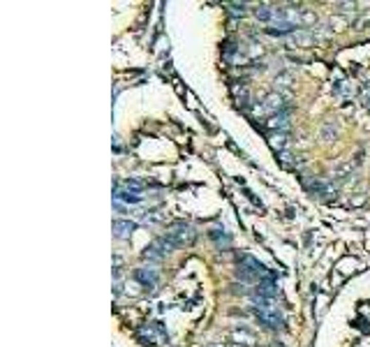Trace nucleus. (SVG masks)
I'll return each mask as SVG.
<instances>
[{
    "mask_svg": "<svg viewBox=\"0 0 370 347\" xmlns=\"http://www.w3.org/2000/svg\"><path fill=\"white\" fill-rule=\"evenodd\" d=\"M162 239L174 250V248H183V245H192L194 241H197V231H194V227L188 225V222H174L171 229L166 231Z\"/></svg>",
    "mask_w": 370,
    "mask_h": 347,
    "instance_id": "f257e3e1",
    "label": "nucleus"
},
{
    "mask_svg": "<svg viewBox=\"0 0 370 347\" xmlns=\"http://www.w3.org/2000/svg\"><path fill=\"white\" fill-rule=\"evenodd\" d=\"M166 252H171V248L166 245V241L164 239H157V241H153V243L148 245L141 254H143V259H146V262H160Z\"/></svg>",
    "mask_w": 370,
    "mask_h": 347,
    "instance_id": "f03ea898",
    "label": "nucleus"
},
{
    "mask_svg": "<svg viewBox=\"0 0 370 347\" xmlns=\"http://www.w3.org/2000/svg\"><path fill=\"white\" fill-rule=\"evenodd\" d=\"M111 227H114V236H116V239H120V241L130 239V236H132V231L137 229V225H134L132 220H120V217H118V220H114V225H111Z\"/></svg>",
    "mask_w": 370,
    "mask_h": 347,
    "instance_id": "7ed1b4c3",
    "label": "nucleus"
},
{
    "mask_svg": "<svg viewBox=\"0 0 370 347\" xmlns=\"http://www.w3.org/2000/svg\"><path fill=\"white\" fill-rule=\"evenodd\" d=\"M231 340H234L236 345H245V347H250V345H254V342H257V338H254V333H252V331H248V328L236 326L234 331H231Z\"/></svg>",
    "mask_w": 370,
    "mask_h": 347,
    "instance_id": "20e7f679",
    "label": "nucleus"
},
{
    "mask_svg": "<svg viewBox=\"0 0 370 347\" xmlns=\"http://www.w3.org/2000/svg\"><path fill=\"white\" fill-rule=\"evenodd\" d=\"M134 280H139L141 285H146V287H155L157 285V271L155 268H137L134 271Z\"/></svg>",
    "mask_w": 370,
    "mask_h": 347,
    "instance_id": "39448f33",
    "label": "nucleus"
},
{
    "mask_svg": "<svg viewBox=\"0 0 370 347\" xmlns=\"http://www.w3.org/2000/svg\"><path fill=\"white\" fill-rule=\"evenodd\" d=\"M289 44L291 46H312L314 44V35L308 30H296L294 35L289 37Z\"/></svg>",
    "mask_w": 370,
    "mask_h": 347,
    "instance_id": "423d86ee",
    "label": "nucleus"
},
{
    "mask_svg": "<svg viewBox=\"0 0 370 347\" xmlns=\"http://www.w3.org/2000/svg\"><path fill=\"white\" fill-rule=\"evenodd\" d=\"M266 125H268V130H273V132H285V130L289 127V118L280 111V114H273L271 118L266 120Z\"/></svg>",
    "mask_w": 370,
    "mask_h": 347,
    "instance_id": "0eeeda50",
    "label": "nucleus"
},
{
    "mask_svg": "<svg viewBox=\"0 0 370 347\" xmlns=\"http://www.w3.org/2000/svg\"><path fill=\"white\" fill-rule=\"evenodd\" d=\"M264 106H266L268 111H273V114H280V111L285 109V97H282L280 93H271V95H266V100H264Z\"/></svg>",
    "mask_w": 370,
    "mask_h": 347,
    "instance_id": "6e6552de",
    "label": "nucleus"
},
{
    "mask_svg": "<svg viewBox=\"0 0 370 347\" xmlns=\"http://www.w3.org/2000/svg\"><path fill=\"white\" fill-rule=\"evenodd\" d=\"M294 30H296V23H273V26L266 28V35L282 37V35H294Z\"/></svg>",
    "mask_w": 370,
    "mask_h": 347,
    "instance_id": "1a4fd4ad",
    "label": "nucleus"
},
{
    "mask_svg": "<svg viewBox=\"0 0 370 347\" xmlns=\"http://www.w3.org/2000/svg\"><path fill=\"white\" fill-rule=\"evenodd\" d=\"M257 319L264 324L266 328H271V331H280L282 328V317L280 315H264V313H257Z\"/></svg>",
    "mask_w": 370,
    "mask_h": 347,
    "instance_id": "9d476101",
    "label": "nucleus"
},
{
    "mask_svg": "<svg viewBox=\"0 0 370 347\" xmlns=\"http://www.w3.org/2000/svg\"><path fill=\"white\" fill-rule=\"evenodd\" d=\"M114 199H116V202L139 204V202H141V194H139V192H132V190H116V192H114Z\"/></svg>",
    "mask_w": 370,
    "mask_h": 347,
    "instance_id": "9b49d317",
    "label": "nucleus"
},
{
    "mask_svg": "<svg viewBox=\"0 0 370 347\" xmlns=\"http://www.w3.org/2000/svg\"><path fill=\"white\" fill-rule=\"evenodd\" d=\"M257 294L273 299V296L278 294V285H275V280H259V285H257Z\"/></svg>",
    "mask_w": 370,
    "mask_h": 347,
    "instance_id": "f8f14e48",
    "label": "nucleus"
},
{
    "mask_svg": "<svg viewBox=\"0 0 370 347\" xmlns=\"http://www.w3.org/2000/svg\"><path fill=\"white\" fill-rule=\"evenodd\" d=\"M299 23L301 26H314V23H317V14H314V9H308V7L299 9Z\"/></svg>",
    "mask_w": 370,
    "mask_h": 347,
    "instance_id": "ddd939ff",
    "label": "nucleus"
},
{
    "mask_svg": "<svg viewBox=\"0 0 370 347\" xmlns=\"http://www.w3.org/2000/svg\"><path fill=\"white\" fill-rule=\"evenodd\" d=\"M273 12H275V9H273L271 5H259V7L254 9V16H257L259 21H271V19H273Z\"/></svg>",
    "mask_w": 370,
    "mask_h": 347,
    "instance_id": "4468645a",
    "label": "nucleus"
},
{
    "mask_svg": "<svg viewBox=\"0 0 370 347\" xmlns=\"http://www.w3.org/2000/svg\"><path fill=\"white\" fill-rule=\"evenodd\" d=\"M268 143H271L273 148H278V151H282V148L287 146V134L285 132H273L271 139H268Z\"/></svg>",
    "mask_w": 370,
    "mask_h": 347,
    "instance_id": "2eb2a0df",
    "label": "nucleus"
},
{
    "mask_svg": "<svg viewBox=\"0 0 370 347\" xmlns=\"http://www.w3.org/2000/svg\"><path fill=\"white\" fill-rule=\"evenodd\" d=\"M351 169H354V165H351V162H342V165L333 167V176H336V178H345Z\"/></svg>",
    "mask_w": 370,
    "mask_h": 347,
    "instance_id": "dca6fc26",
    "label": "nucleus"
},
{
    "mask_svg": "<svg viewBox=\"0 0 370 347\" xmlns=\"http://www.w3.org/2000/svg\"><path fill=\"white\" fill-rule=\"evenodd\" d=\"M234 95H236V100H238V104H243V106L250 102L248 88H245V86H234Z\"/></svg>",
    "mask_w": 370,
    "mask_h": 347,
    "instance_id": "f3484780",
    "label": "nucleus"
},
{
    "mask_svg": "<svg viewBox=\"0 0 370 347\" xmlns=\"http://www.w3.org/2000/svg\"><path fill=\"white\" fill-rule=\"evenodd\" d=\"M278 160H280L282 167H294V165H296L294 155H291V153H287V151H280V153H278Z\"/></svg>",
    "mask_w": 370,
    "mask_h": 347,
    "instance_id": "a211bd4d",
    "label": "nucleus"
},
{
    "mask_svg": "<svg viewBox=\"0 0 370 347\" xmlns=\"http://www.w3.org/2000/svg\"><path fill=\"white\" fill-rule=\"evenodd\" d=\"M328 26H331L333 30H345V28H347V19H342V16H331Z\"/></svg>",
    "mask_w": 370,
    "mask_h": 347,
    "instance_id": "6ab92c4d",
    "label": "nucleus"
},
{
    "mask_svg": "<svg viewBox=\"0 0 370 347\" xmlns=\"http://www.w3.org/2000/svg\"><path fill=\"white\" fill-rule=\"evenodd\" d=\"M291 86V77L289 74H282V77H275V88H282V90H289Z\"/></svg>",
    "mask_w": 370,
    "mask_h": 347,
    "instance_id": "aec40b11",
    "label": "nucleus"
},
{
    "mask_svg": "<svg viewBox=\"0 0 370 347\" xmlns=\"http://www.w3.org/2000/svg\"><path fill=\"white\" fill-rule=\"evenodd\" d=\"M143 220H146V222H162V220H164V213L155 208V211H148L146 215H143Z\"/></svg>",
    "mask_w": 370,
    "mask_h": 347,
    "instance_id": "412c9836",
    "label": "nucleus"
},
{
    "mask_svg": "<svg viewBox=\"0 0 370 347\" xmlns=\"http://www.w3.org/2000/svg\"><path fill=\"white\" fill-rule=\"evenodd\" d=\"M208 236H211L213 241H225V243H229V236H227L222 229H211L208 231Z\"/></svg>",
    "mask_w": 370,
    "mask_h": 347,
    "instance_id": "4be33fe9",
    "label": "nucleus"
},
{
    "mask_svg": "<svg viewBox=\"0 0 370 347\" xmlns=\"http://www.w3.org/2000/svg\"><path fill=\"white\" fill-rule=\"evenodd\" d=\"M125 188L132 190V192H139V190L143 188V183H141V180H137V178H127V180H125Z\"/></svg>",
    "mask_w": 370,
    "mask_h": 347,
    "instance_id": "5701e85b",
    "label": "nucleus"
},
{
    "mask_svg": "<svg viewBox=\"0 0 370 347\" xmlns=\"http://www.w3.org/2000/svg\"><path fill=\"white\" fill-rule=\"evenodd\" d=\"M229 7H231V14H240V16L245 14V5H243V3H240V5H238V3H231Z\"/></svg>",
    "mask_w": 370,
    "mask_h": 347,
    "instance_id": "b1692460",
    "label": "nucleus"
},
{
    "mask_svg": "<svg viewBox=\"0 0 370 347\" xmlns=\"http://www.w3.org/2000/svg\"><path fill=\"white\" fill-rule=\"evenodd\" d=\"M368 90H370V86H368Z\"/></svg>",
    "mask_w": 370,
    "mask_h": 347,
    "instance_id": "393cba45",
    "label": "nucleus"
}]
</instances>
